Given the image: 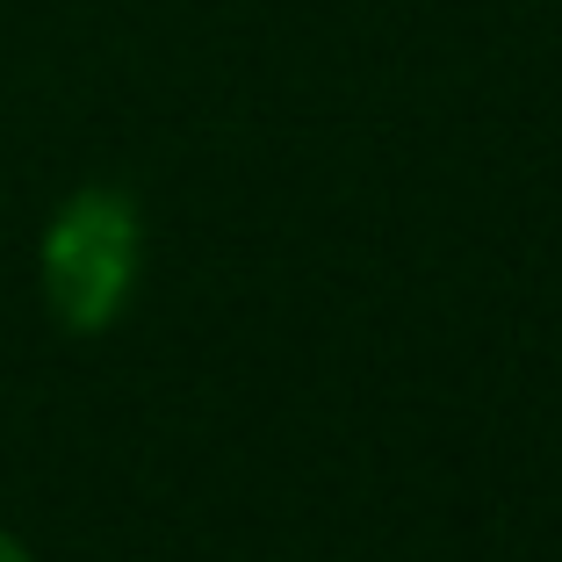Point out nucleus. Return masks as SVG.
Listing matches in <instances>:
<instances>
[{"label": "nucleus", "mask_w": 562, "mask_h": 562, "mask_svg": "<svg viewBox=\"0 0 562 562\" xmlns=\"http://www.w3.org/2000/svg\"><path fill=\"white\" fill-rule=\"evenodd\" d=\"M145 274V210L131 188L87 181L72 188L36 232V296L50 325L72 339L116 331Z\"/></svg>", "instance_id": "obj_1"}, {"label": "nucleus", "mask_w": 562, "mask_h": 562, "mask_svg": "<svg viewBox=\"0 0 562 562\" xmlns=\"http://www.w3.org/2000/svg\"><path fill=\"white\" fill-rule=\"evenodd\" d=\"M0 562H36V555H30V541H22L15 527H0Z\"/></svg>", "instance_id": "obj_2"}]
</instances>
